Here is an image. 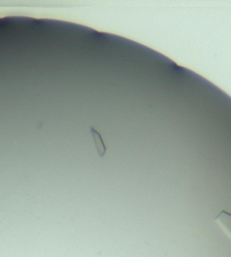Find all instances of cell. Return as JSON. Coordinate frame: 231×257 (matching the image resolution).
<instances>
[{
	"instance_id": "2",
	"label": "cell",
	"mask_w": 231,
	"mask_h": 257,
	"mask_svg": "<svg viewBox=\"0 0 231 257\" xmlns=\"http://www.w3.org/2000/svg\"><path fill=\"white\" fill-rule=\"evenodd\" d=\"M90 132L92 134V137H93L94 144H95V147L97 148V151H98V155L100 157H103L105 153L107 151V147L105 146V144L103 142L102 138L100 136V134L98 133L97 130L95 129L90 128Z\"/></svg>"
},
{
	"instance_id": "1",
	"label": "cell",
	"mask_w": 231,
	"mask_h": 257,
	"mask_svg": "<svg viewBox=\"0 0 231 257\" xmlns=\"http://www.w3.org/2000/svg\"><path fill=\"white\" fill-rule=\"evenodd\" d=\"M216 223L218 224V226L222 229L223 232L227 235V237L231 240V214L226 212V211H221L218 215L217 218L215 219Z\"/></svg>"
}]
</instances>
